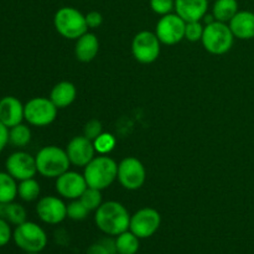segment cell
<instances>
[{"label":"cell","instance_id":"cell-28","mask_svg":"<svg viewBox=\"0 0 254 254\" xmlns=\"http://www.w3.org/2000/svg\"><path fill=\"white\" fill-rule=\"evenodd\" d=\"M116 144L117 140L113 134L104 133V131L96 140H93L94 149H96V153H98V155H108L116 148Z\"/></svg>","mask_w":254,"mask_h":254},{"label":"cell","instance_id":"cell-36","mask_svg":"<svg viewBox=\"0 0 254 254\" xmlns=\"http://www.w3.org/2000/svg\"><path fill=\"white\" fill-rule=\"evenodd\" d=\"M9 144V128L0 122V153Z\"/></svg>","mask_w":254,"mask_h":254},{"label":"cell","instance_id":"cell-29","mask_svg":"<svg viewBox=\"0 0 254 254\" xmlns=\"http://www.w3.org/2000/svg\"><path fill=\"white\" fill-rule=\"evenodd\" d=\"M88 213L89 210L81 202V201H79V198L72 200L71 202L67 205V217L71 218V220L73 221L84 220V218H87Z\"/></svg>","mask_w":254,"mask_h":254},{"label":"cell","instance_id":"cell-33","mask_svg":"<svg viewBox=\"0 0 254 254\" xmlns=\"http://www.w3.org/2000/svg\"><path fill=\"white\" fill-rule=\"evenodd\" d=\"M12 232L10 223L0 217V247H5L12 240Z\"/></svg>","mask_w":254,"mask_h":254},{"label":"cell","instance_id":"cell-13","mask_svg":"<svg viewBox=\"0 0 254 254\" xmlns=\"http://www.w3.org/2000/svg\"><path fill=\"white\" fill-rule=\"evenodd\" d=\"M36 213L47 225H59L67 217V205L57 196H44L36 203Z\"/></svg>","mask_w":254,"mask_h":254},{"label":"cell","instance_id":"cell-30","mask_svg":"<svg viewBox=\"0 0 254 254\" xmlns=\"http://www.w3.org/2000/svg\"><path fill=\"white\" fill-rule=\"evenodd\" d=\"M205 26L201 21H190L186 22L185 27V39L190 42L201 41L203 35Z\"/></svg>","mask_w":254,"mask_h":254},{"label":"cell","instance_id":"cell-25","mask_svg":"<svg viewBox=\"0 0 254 254\" xmlns=\"http://www.w3.org/2000/svg\"><path fill=\"white\" fill-rule=\"evenodd\" d=\"M41 192L39 181L35 180V178L26 179V180L19 181L17 185V197L25 202H32L37 200Z\"/></svg>","mask_w":254,"mask_h":254},{"label":"cell","instance_id":"cell-21","mask_svg":"<svg viewBox=\"0 0 254 254\" xmlns=\"http://www.w3.org/2000/svg\"><path fill=\"white\" fill-rule=\"evenodd\" d=\"M238 10V1L237 0H215L212 5V12L216 21L221 22H228L231 21L233 16H235Z\"/></svg>","mask_w":254,"mask_h":254},{"label":"cell","instance_id":"cell-27","mask_svg":"<svg viewBox=\"0 0 254 254\" xmlns=\"http://www.w3.org/2000/svg\"><path fill=\"white\" fill-rule=\"evenodd\" d=\"M79 201L88 208L89 212H91V211H96L97 208L103 203L102 191L93 188H89L88 186V188L84 190V192L82 193L81 197H79Z\"/></svg>","mask_w":254,"mask_h":254},{"label":"cell","instance_id":"cell-31","mask_svg":"<svg viewBox=\"0 0 254 254\" xmlns=\"http://www.w3.org/2000/svg\"><path fill=\"white\" fill-rule=\"evenodd\" d=\"M150 9L160 16L171 14L175 10V0H150Z\"/></svg>","mask_w":254,"mask_h":254},{"label":"cell","instance_id":"cell-1","mask_svg":"<svg viewBox=\"0 0 254 254\" xmlns=\"http://www.w3.org/2000/svg\"><path fill=\"white\" fill-rule=\"evenodd\" d=\"M94 222L104 235L117 237L129 230L130 215L126 206L118 201H107L96 210Z\"/></svg>","mask_w":254,"mask_h":254},{"label":"cell","instance_id":"cell-11","mask_svg":"<svg viewBox=\"0 0 254 254\" xmlns=\"http://www.w3.org/2000/svg\"><path fill=\"white\" fill-rule=\"evenodd\" d=\"M186 21H184L178 14L164 15L160 17L155 27V34L163 45L173 46L185 39Z\"/></svg>","mask_w":254,"mask_h":254},{"label":"cell","instance_id":"cell-15","mask_svg":"<svg viewBox=\"0 0 254 254\" xmlns=\"http://www.w3.org/2000/svg\"><path fill=\"white\" fill-rule=\"evenodd\" d=\"M66 153L68 155L71 165L77 168H84L96 156L93 141L87 139L84 135L72 138L66 146Z\"/></svg>","mask_w":254,"mask_h":254},{"label":"cell","instance_id":"cell-16","mask_svg":"<svg viewBox=\"0 0 254 254\" xmlns=\"http://www.w3.org/2000/svg\"><path fill=\"white\" fill-rule=\"evenodd\" d=\"M24 106L16 97H2L0 99V122L7 128L22 123L25 121Z\"/></svg>","mask_w":254,"mask_h":254},{"label":"cell","instance_id":"cell-14","mask_svg":"<svg viewBox=\"0 0 254 254\" xmlns=\"http://www.w3.org/2000/svg\"><path fill=\"white\" fill-rule=\"evenodd\" d=\"M56 191L61 197L67 200H77L82 196L88 185L86 183L83 174H79L77 171L67 170L62 175L56 179Z\"/></svg>","mask_w":254,"mask_h":254},{"label":"cell","instance_id":"cell-34","mask_svg":"<svg viewBox=\"0 0 254 254\" xmlns=\"http://www.w3.org/2000/svg\"><path fill=\"white\" fill-rule=\"evenodd\" d=\"M86 22L88 29H98L102 24H103V16L99 11H89L86 14Z\"/></svg>","mask_w":254,"mask_h":254},{"label":"cell","instance_id":"cell-9","mask_svg":"<svg viewBox=\"0 0 254 254\" xmlns=\"http://www.w3.org/2000/svg\"><path fill=\"white\" fill-rule=\"evenodd\" d=\"M118 179L119 184L126 190L135 191L144 185L146 179L145 166L139 159L134 156H128L118 164Z\"/></svg>","mask_w":254,"mask_h":254},{"label":"cell","instance_id":"cell-23","mask_svg":"<svg viewBox=\"0 0 254 254\" xmlns=\"http://www.w3.org/2000/svg\"><path fill=\"white\" fill-rule=\"evenodd\" d=\"M17 180L6 171H0V203H9L17 197Z\"/></svg>","mask_w":254,"mask_h":254},{"label":"cell","instance_id":"cell-19","mask_svg":"<svg viewBox=\"0 0 254 254\" xmlns=\"http://www.w3.org/2000/svg\"><path fill=\"white\" fill-rule=\"evenodd\" d=\"M99 51L98 37L93 32H88L82 35L79 39L76 40L74 45V56L79 62L88 64L93 61Z\"/></svg>","mask_w":254,"mask_h":254},{"label":"cell","instance_id":"cell-6","mask_svg":"<svg viewBox=\"0 0 254 254\" xmlns=\"http://www.w3.org/2000/svg\"><path fill=\"white\" fill-rule=\"evenodd\" d=\"M202 46L212 55H225L232 49L235 36L226 22L213 21L207 24L203 30Z\"/></svg>","mask_w":254,"mask_h":254},{"label":"cell","instance_id":"cell-20","mask_svg":"<svg viewBox=\"0 0 254 254\" xmlns=\"http://www.w3.org/2000/svg\"><path fill=\"white\" fill-rule=\"evenodd\" d=\"M77 97V88L72 82L61 81L55 84L49 98L59 109L67 108L74 102Z\"/></svg>","mask_w":254,"mask_h":254},{"label":"cell","instance_id":"cell-4","mask_svg":"<svg viewBox=\"0 0 254 254\" xmlns=\"http://www.w3.org/2000/svg\"><path fill=\"white\" fill-rule=\"evenodd\" d=\"M54 26L67 40H77L88 31L86 15L72 6H64L55 12Z\"/></svg>","mask_w":254,"mask_h":254},{"label":"cell","instance_id":"cell-26","mask_svg":"<svg viewBox=\"0 0 254 254\" xmlns=\"http://www.w3.org/2000/svg\"><path fill=\"white\" fill-rule=\"evenodd\" d=\"M31 141V129L29 126L20 123L9 128V144L15 148H25Z\"/></svg>","mask_w":254,"mask_h":254},{"label":"cell","instance_id":"cell-2","mask_svg":"<svg viewBox=\"0 0 254 254\" xmlns=\"http://www.w3.org/2000/svg\"><path fill=\"white\" fill-rule=\"evenodd\" d=\"M83 176L89 188L102 191L117 180L118 164L108 155L94 156L93 160L84 166Z\"/></svg>","mask_w":254,"mask_h":254},{"label":"cell","instance_id":"cell-35","mask_svg":"<svg viewBox=\"0 0 254 254\" xmlns=\"http://www.w3.org/2000/svg\"><path fill=\"white\" fill-rule=\"evenodd\" d=\"M87 254H112L111 251L106 247L102 242L93 243L87 250Z\"/></svg>","mask_w":254,"mask_h":254},{"label":"cell","instance_id":"cell-7","mask_svg":"<svg viewBox=\"0 0 254 254\" xmlns=\"http://www.w3.org/2000/svg\"><path fill=\"white\" fill-rule=\"evenodd\" d=\"M57 108L52 101L46 97H35L27 101L24 106L25 122L32 127H47L55 122Z\"/></svg>","mask_w":254,"mask_h":254},{"label":"cell","instance_id":"cell-10","mask_svg":"<svg viewBox=\"0 0 254 254\" xmlns=\"http://www.w3.org/2000/svg\"><path fill=\"white\" fill-rule=\"evenodd\" d=\"M161 225V216L155 208L144 207L130 216L129 231L140 240L151 237L158 232Z\"/></svg>","mask_w":254,"mask_h":254},{"label":"cell","instance_id":"cell-24","mask_svg":"<svg viewBox=\"0 0 254 254\" xmlns=\"http://www.w3.org/2000/svg\"><path fill=\"white\" fill-rule=\"evenodd\" d=\"M140 238L136 237L131 231H126L116 237L117 254H136L140 247Z\"/></svg>","mask_w":254,"mask_h":254},{"label":"cell","instance_id":"cell-12","mask_svg":"<svg viewBox=\"0 0 254 254\" xmlns=\"http://www.w3.org/2000/svg\"><path fill=\"white\" fill-rule=\"evenodd\" d=\"M5 169L6 173H9L17 181L35 178L37 174L35 156L22 150L15 151L7 156L5 161Z\"/></svg>","mask_w":254,"mask_h":254},{"label":"cell","instance_id":"cell-22","mask_svg":"<svg viewBox=\"0 0 254 254\" xmlns=\"http://www.w3.org/2000/svg\"><path fill=\"white\" fill-rule=\"evenodd\" d=\"M0 217L6 220L10 225L19 226L27 221V213L24 206L12 201L9 203H0Z\"/></svg>","mask_w":254,"mask_h":254},{"label":"cell","instance_id":"cell-37","mask_svg":"<svg viewBox=\"0 0 254 254\" xmlns=\"http://www.w3.org/2000/svg\"><path fill=\"white\" fill-rule=\"evenodd\" d=\"M25 254H40V253H25Z\"/></svg>","mask_w":254,"mask_h":254},{"label":"cell","instance_id":"cell-3","mask_svg":"<svg viewBox=\"0 0 254 254\" xmlns=\"http://www.w3.org/2000/svg\"><path fill=\"white\" fill-rule=\"evenodd\" d=\"M37 173L46 179H57L69 169V159L66 149L56 145L44 146L35 155Z\"/></svg>","mask_w":254,"mask_h":254},{"label":"cell","instance_id":"cell-18","mask_svg":"<svg viewBox=\"0 0 254 254\" xmlns=\"http://www.w3.org/2000/svg\"><path fill=\"white\" fill-rule=\"evenodd\" d=\"M228 26L235 39H254V12L248 11V10L238 11L228 22Z\"/></svg>","mask_w":254,"mask_h":254},{"label":"cell","instance_id":"cell-32","mask_svg":"<svg viewBox=\"0 0 254 254\" xmlns=\"http://www.w3.org/2000/svg\"><path fill=\"white\" fill-rule=\"evenodd\" d=\"M103 133V126L98 119H91L83 127V135L89 140H96Z\"/></svg>","mask_w":254,"mask_h":254},{"label":"cell","instance_id":"cell-17","mask_svg":"<svg viewBox=\"0 0 254 254\" xmlns=\"http://www.w3.org/2000/svg\"><path fill=\"white\" fill-rule=\"evenodd\" d=\"M207 10L208 0H175V12L186 22L201 21Z\"/></svg>","mask_w":254,"mask_h":254},{"label":"cell","instance_id":"cell-5","mask_svg":"<svg viewBox=\"0 0 254 254\" xmlns=\"http://www.w3.org/2000/svg\"><path fill=\"white\" fill-rule=\"evenodd\" d=\"M14 243L25 253H40L47 246V235L44 228L31 221L15 226Z\"/></svg>","mask_w":254,"mask_h":254},{"label":"cell","instance_id":"cell-8","mask_svg":"<svg viewBox=\"0 0 254 254\" xmlns=\"http://www.w3.org/2000/svg\"><path fill=\"white\" fill-rule=\"evenodd\" d=\"M161 51V42L155 32H138L131 41V54L138 62L143 64H150L158 60Z\"/></svg>","mask_w":254,"mask_h":254}]
</instances>
